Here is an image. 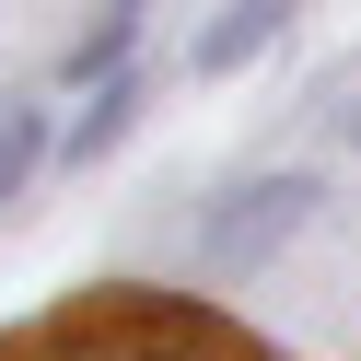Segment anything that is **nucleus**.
I'll return each mask as SVG.
<instances>
[{
	"instance_id": "f257e3e1",
	"label": "nucleus",
	"mask_w": 361,
	"mask_h": 361,
	"mask_svg": "<svg viewBox=\"0 0 361 361\" xmlns=\"http://www.w3.org/2000/svg\"><path fill=\"white\" fill-rule=\"evenodd\" d=\"M0 361H268V350L175 291H71L47 326L0 338Z\"/></svg>"
},
{
	"instance_id": "f03ea898",
	"label": "nucleus",
	"mask_w": 361,
	"mask_h": 361,
	"mask_svg": "<svg viewBox=\"0 0 361 361\" xmlns=\"http://www.w3.org/2000/svg\"><path fill=\"white\" fill-rule=\"evenodd\" d=\"M303 210H314V187H303V175H245V187L221 198V221L198 233V257H210V268H245L257 245H280Z\"/></svg>"
},
{
	"instance_id": "7ed1b4c3",
	"label": "nucleus",
	"mask_w": 361,
	"mask_h": 361,
	"mask_svg": "<svg viewBox=\"0 0 361 361\" xmlns=\"http://www.w3.org/2000/svg\"><path fill=\"white\" fill-rule=\"evenodd\" d=\"M268 35H280V12H221V24H210V35H198V47H187V59H198V71H245V59H257V47H268Z\"/></svg>"
},
{
	"instance_id": "20e7f679",
	"label": "nucleus",
	"mask_w": 361,
	"mask_h": 361,
	"mask_svg": "<svg viewBox=\"0 0 361 361\" xmlns=\"http://www.w3.org/2000/svg\"><path fill=\"white\" fill-rule=\"evenodd\" d=\"M140 24H152V12H105V24L71 47V82H94V71L117 82V71H128V47H140Z\"/></svg>"
},
{
	"instance_id": "39448f33",
	"label": "nucleus",
	"mask_w": 361,
	"mask_h": 361,
	"mask_svg": "<svg viewBox=\"0 0 361 361\" xmlns=\"http://www.w3.org/2000/svg\"><path fill=\"white\" fill-rule=\"evenodd\" d=\"M35 164H47V117H35V105H0V198L24 187Z\"/></svg>"
},
{
	"instance_id": "423d86ee",
	"label": "nucleus",
	"mask_w": 361,
	"mask_h": 361,
	"mask_svg": "<svg viewBox=\"0 0 361 361\" xmlns=\"http://www.w3.org/2000/svg\"><path fill=\"white\" fill-rule=\"evenodd\" d=\"M128 105H140V94H128V82H105V94H94V117L71 128V152H82V164H94V152H117V128H128Z\"/></svg>"
},
{
	"instance_id": "0eeeda50",
	"label": "nucleus",
	"mask_w": 361,
	"mask_h": 361,
	"mask_svg": "<svg viewBox=\"0 0 361 361\" xmlns=\"http://www.w3.org/2000/svg\"><path fill=\"white\" fill-rule=\"evenodd\" d=\"M350 140H361V117H350Z\"/></svg>"
}]
</instances>
